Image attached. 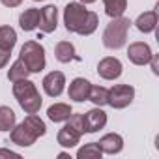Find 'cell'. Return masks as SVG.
Masks as SVG:
<instances>
[{
	"instance_id": "4",
	"label": "cell",
	"mask_w": 159,
	"mask_h": 159,
	"mask_svg": "<svg viewBox=\"0 0 159 159\" xmlns=\"http://www.w3.org/2000/svg\"><path fill=\"white\" fill-rule=\"evenodd\" d=\"M19 58L26 64L30 73H39V71L45 69V49L38 41H26L21 47V56Z\"/></svg>"
},
{
	"instance_id": "12",
	"label": "cell",
	"mask_w": 159,
	"mask_h": 159,
	"mask_svg": "<svg viewBox=\"0 0 159 159\" xmlns=\"http://www.w3.org/2000/svg\"><path fill=\"white\" fill-rule=\"evenodd\" d=\"M90 88H92V84L86 81V79H83V77L73 79L71 84H69V90H67L69 99L79 101V103L86 101V99H88V94H90Z\"/></svg>"
},
{
	"instance_id": "28",
	"label": "cell",
	"mask_w": 159,
	"mask_h": 159,
	"mask_svg": "<svg viewBox=\"0 0 159 159\" xmlns=\"http://www.w3.org/2000/svg\"><path fill=\"white\" fill-rule=\"evenodd\" d=\"M0 2H2L4 6H8V8H17L23 0H0Z\"/></svg>"
},
{
	"instance_id": "13",
	"label": "cell",
	"mask_w": 159,
	"mask_h": 159,
	"mask_svg": "<svg viewBox=\"0 0 159 159\" xmlns=\"http://www.w3.org/2000/svg\"><path fill=\"white\" fill-rule=\"evenodd\" d=\"M99 148L103 153H109V155H114V153H120L122 148H124V139L118 135V133H107L99 139Z\"/></svg>"
},
{
	"instance_id": "30",
	"label": "cell",
	"mask_w": 159,
	"mask_h": 159,
	"mask_svg": "<svg viewBox=\"0 0 159 159\" xmlns=\"http://www.w3.org/2000/svg\"><path fill=\"white\" fill-rule=\"evenodd\" d=\"M83 4H92V2H96V0H81Z\"/></svg>"
},
{
	"instance_id": "22",
	"label": "cell",
	"mask_w": 159,
	"mask_h": 159,
	"mask_svg": "<svg viewBox=\"0 0 159 159\" xmlns=\"http://www.w3.org/2000/svg\"><path fill=\"white\" fill-rule=\"evenodd\" d=\"M101 155H103V152H101L98 142H88V144H84L81 150L77 152L79 159H99Z\"/></svg>"
},
{
	"instance_id": "15",
	"label": "cell",
	"mask_w": 159,
	"mask_h": 159,
	"mask_svg": "<svg viewBox=\"0 0 159 159\" xmlns=\"http://www.w3.org/2000/svg\"><path fill=\"white\" fill-rule=\"evenodd\" d=\"M38 23H39V10L36 8H30V10H25L19 17V25L25 32H32L38 28Z\"/></svg>"
},
{
	"instance_id": "6",
	"label": "cell",
	"mask_w": 159,
	"mask_h": 159,
	"mask_svg": "<svg viewBox=\"0 0 159 159\" xmlns=\"http://www.w3.org/2000/svg\"><path fill=\"white\" fill-rule=\"evenodd\" d=\"M135 98V90L129 84H116L114 88L109 90V98H107V105H111L112 109H125Z\"/></svg>"
},
{
	"instance_id": "31",
	"label": "cell",
	"mask_w": 159,
	"mask_h": 159,
	"mask_svg": "<svg viewBox=\"0 0 159 159\" xmlns=\"http://www.w3.org/2000/svg\"><path fill=\"white\" fill-rule=\"evenodd\" d=\"M36 2H39V0H36Z\"/></svg>"
},
{
	"instance_id": "18",
	"label": "cell",
	"mask_w": 159,
	"mask_h": 159,
	"mask_svg": "<svg viewBox=\"0 0 159 159\" xmlns=\"http://www.w3.org/2000/svg\"><path fill=\"white\" fill-rule=\"evenodd\" d=\"M47 116H49L52 122H66V120L71 116V107H69L67 103H54V105L49 107Z\"/></svg>"
},
{
	"instance_id": "10",
	"label": "cell",
	"mask_w": 159,
	"mask_h": 159,
	"mask_svg": "<svg viewBox=\"0 0 159 159\" xmlns=\"http://www.w3.org/2000/svg\"><path fill=\"white\" fill-rule=\"evenodd\" d=\"M127 58L135 64V66H146L152 58V49L148 43L144 41H135L129 45L127 49Z\"/></svg>"
},
{
	"instance_id": "9",
	"label": "cell",
	"mask_w": 159,
	"mask_h": 159,
	"mask_svg": "<svg viewBox=\"0 0 159 159\" xmlns=\"http://www.w3.org/2000/svg\"><path fill=\"white\" fill-rule=\"evenodd\" d=\"M64 84H66V77L62 71H51L43 79V90L51 98H58L64 92Z\"/></svg>"
},
{
	"instance_id": "27",
	"label": "cell",
	"mask_w": 159,
	"mask_h": 159,
	"mask_svg": "<svg viewBox=\"0 0 159 159\" xmlns=\"http://www.w3.org/2000/svg\"><path fill=\"white\" fill-rule=\"evenodd\" d=\"M10 52H11V51H6V49L0 47V67H4V66L10 62Z\"/></svg>"
},
{
	"instance_id": "11",
	"label": "cell",
	"mask_w": 159,
	"mask_h": 159,
	"mask_svg": "<svg viewBox=\"0 0 159 159\" xmlns=\"http://www.w3.org/2000/svg\"><path fill=\"white\" fill-rule=\"evenodd\" d=\"M38 26L45 34H51V32L56 30V26H58V10H56V6H45L43 10H39Z\"/></svg>"
},
{
	"instance_id": "25",
	"label": "cell",
	"mask_w": 159,
	"mask_h": 159,
	"mask_svg": "<svg viewBox=\"0 0 159 159\" xmlns=\"http://www.w3.org/2000/svg\"><path fill=\"white\" fill-rule=\"evenodd\" d=\"M98 25H99V17H98V13L88 11V15H86L84 23H83V26L79 28V32H77V34H81V36H90L92 32H96Z\"/></svg>"
},
{
	"instance_id": "20",
	"label": "cell",
	"mask_w": 159,
	"mask_h": 159,
	"mask_svg": "<svg viewBox=\"0 0 159 159\" xmlns=\"http://www.w3.org/2000/svg\"><path fill=\"white\" fill-rule=\"evenodd\" d=\"M105 4V13L109 17H122L125 8H127V0H103Z\"/></svg>"
},
{
	"instance_id": "19",
	"label": "cell",
	"mask_w": 159,
	"mask_h": 159,
	"mask_svg": "<svg viewBox=\"0 0 159 159\" xmlns=\"http://www.w3.org/2000/svg\"><path fill=\"white\" fill-rule=\"evenodd\" d=\"M28 75H30V69L26 67V64L19 58L17 62H13V66L10 67V71H8V79L11 83H15V81H23V79H28Z\"/></svg>"
},
{
	"instance_id": "14",
	"label": "cell",
	"mask_w": 159,
	"mask_h": 159,
	"mask_svg": "<svg viewBox=\"0 0 159 159\" xmlns=\"http://www.w3.org/2000/svg\"><path fill=\"white\" fill-rule=\"evenodd\" d=\"M58 144L62 148H73L79 144V140H81V133H79L77 129H73L69 124H66L60 131H58Z\"/></svg>"
},
{
	"instance_id": "24",
	"label": "cell",
	"mask_w": 159,
	"mask_h": 159,
	"mask_svg": "<svg viewBox=\"0 0 159 159\" xmlns=\"http://www.w3.org/2000/svg\"><path fill=\"white\" fill-rule=\"evenodd\" d=\"M15 125V112L10 107H0V131H10Z\"/></svg>"
},
{
	"instance_id": "8",
	"label": "cell",
	"mask_w": 159,
	"mask_h": 159,
	"mask_svg": "<svg viewBox=\"0 0 159 159\" xmlns=\"http://www.w3.org/2000/svg\"><path fill=\"white\" fill-rule=\"evenodd\" d=\"M98 73L105 81H114L122 75V62L114 56H107L98 64Z\"/></svg>"
},
{
	"instance_id": "26",
	"label": "cell",
	"mask_w": 159,
	"mask_h": 159,
	"mask_svg": "<svg viewBox=\"0 0 159 159\" xmlns=\"http://www.w3.org/2000/svg\"><path fill=\"white\" fill-rule=\"evenodd\" d=\"M67 120H69L67 124H69V125H71L73 129H77V131H79V133H81V135L84 133V124H83V114H71V116H69Z\"/></svg>"
},
{
	"instance_id": "23",
	"label": "cell",
	"mask_w": 159,
	"mask_h": 159,
	"mask_svg": "<svg viewBox=\"0 0 159 159\" xmlns=\"http://www.w3.org/2000/svg\"><path fill=\"white\" fill-rule=\"evenodd\" d=\"M107 98H109V90H107L105 86H92V88H90L88 99H90L96 107L107 105Z\"/></svg>"
},
{
	"instance_id": "7",
	"label": "cell",
	"mask_w": 159,
	"mask_h": 159,
	"mask_svg": "<svg viewBox=\"0 0 159 159\" xmlns=\"http://www.w3.org/2000/svg\"><path fill=\"white\" fill-rule=\"evenodd\" d=\"M83 124H84V133H96L105 127L107 124V112L101 111L99 107L88 111L83 114Z\"/></svg>"
},
{
	"instance_id": "21",
	"label": "cell",
	"mask_w": 159,
	"mask_h": 159,
	"mask_svg": "<svg viewBox=\"0 0 159 159\" xmlns=\"http://www.w3.org/2000/svg\"><path fill=\"white\" fill-rule=\"evenodd\" d=\"M17 43V34L11 26H0V47L11 51Z\"/></svg>"
},
{
	"instance_id": "29",
	"label": "cell",
	"mask_w": 159,
	"mask_h": 159,
	"mask_svg": "<svg viewBox=\"0 0 159 159\" xmlns=\"http://www.w3.org/2000/svg\"><path fill=\"white\" fill-rule=\"evenodd\" d=\"M0 157H19V153L10 152V150H0Z\"/></svg>"
},
{
	"instance_id": "1",
	"label": "cell",
	"mask_w": 159,
	"mask_h": 159,
	"mask_svg": "<svg viewBox=\"0 0 159 159\" xmlns=\"http://www.w3.org/2000/svg\"><path fill=\"white\" fill-rule=\"evenodd\" d=\"M45 131H47V127H45L43 120L39 116H36V114H28L17 127L13 125L10 137H11L13 144L26 148V146H32L39 137H43Z\"/></svg>"
},
{
	"instance_id": "3",
	"label": "cell",
	"mask_w": 159,
	"mask_h": 159,
	"mask_svg": "<svg viewBox=\"0 0 159 159\" xmlns=\"http://www.w3.org/2000/svg\"><path fill=\"white\" fill-rule=\"evenodd\" d=\"M129 19L125 17H114L105 32H103V43L107 49H122L125 45V39H127V32H129Z\"/></svg>"
},
{
	"instance_id": "5",
	"label": "cell",
	"mask_w": 159,
	"mask_h": 159,
	"mask_svg": "<svg viewBox=\"0 0 159 159\" xmlns=\"http://www.w3.org/2000/svg\"><path fill=\"white\" fill-rule=\"evenodd\" d=\"M88 15V10L84 8V4L79 2H69L64 10V25L67 32H79V28L83 26L84 19Z\"/></svg>"
},
{
	"instance_id": "2",
	"label": "cell",
	"mask_w": 159,
	"mask_h": 159,
	"mask_svg": "<svg viewBox=\"0 0 159 159\" xmlns=\"http://www.w3.org/2000/svg\"><path fill=\"white\" fill-rule=\"evenodd\" d=\"M13 96L17 98L21 109L26 114H36L41 107V96H39L36 84L32 81H28V79L13 83Z\"/></svg>"
},
{
	"instance_id": "17",
	"label": "cell",
	"mask_w": 159,
	"mask_h": 159,
	"mask_svg": "<svg viewBox=\"0 0 159 159\" xmlns=\"http://www.w3.org/2000/svg\"><path fill=\"white\" fill-rule=\"evenodd\" d=\"M54 56H56V60L62 62V64H67V62H71V60H79V56L75 54V47H73L69 41H60V43L56 45V49H54Z\"/></svg>"
},
{
	"instance_id": "16",
	"label": "cell",
	"mask_w": 159,
	"mask_h": 159,
	"mask_svg": "<svg viewBox=\"0 0 159 159\" xmlns=\"http://www.w3.org/2000/svg\"><path fill=\"white\" fill-rule=\"evenodd\" d=\"M135 25H137V28H139L140 32L150 34V32H153L155 26H157V13H155V11H144V13H140V15L137 17Z\"/></svg>"
}]
</instances>
